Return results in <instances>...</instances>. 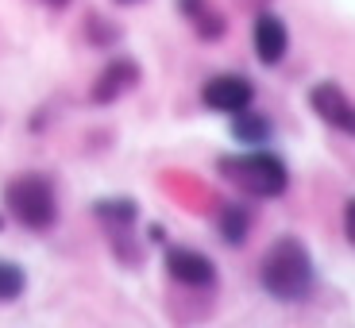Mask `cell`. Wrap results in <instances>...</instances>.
Returning a JSON list of instances; mask_svg holds the SVG:
<instances>
[{"mask_svg":"<svg viewBox=\"0 0 355 328\" xmlns=\"http://www.w3.org/2000/svg\"><path fill=\"white\" fill-rule=\"evenodd\" d=\"M259 286L278 305H305L317 293V263L297 236H278L259 259Z\"/></svg>","mask_w":355,"mask_h":328,"instance_id":"obj_1","label":"cell"},{"mask_svg":"<svg viewBox=\"0 0 355 328\" xmlns=\"http://www.w3.org/2000/svg\"><path fill=\"white\" fill-rule=\"evenodd\" d=\"M216 174L236 186L240 193L255 197V201H278L290 189V166L278 151L266 147H251L243 155H220L216 159Z\"/></svg>","mask_w":355,"mask_h":328,"instance_id":"obj_2","label":"cell"},{"mask_svg":"<svg viewBox=\"0 0 355 328\" xmlns=\"http://www.w3.org/2000/svg\"><path fill=\"white\" fill-rule=\"evenodd\" d=\"M4 213L27 232H51L58 224V189L43 170H19L4 182Z\"/></svg>","mask_w":355,"mask_h":328,"instance_id":"obj_3","label":"cell"},{"mask_svg":"<svg viewBox=\"0 0 355 328\" xmlns=\"http://www.w3.org/2000/svg\"><path fill=\"white\" fill-rule=\"evenodd\" d=\"M93 221L112 236L116 255L124 259V263H135L132 259V251H135L132 232H135V224H139V205H135L132 197H101V201H93Z\"/></svg>","mask_w":355,"mask_h":328,"instance_id":"obj_4","label":"cell"},{"mask_svg":"<svg viewBox=\"0 0 355 328\" xmlns=\"http://www.w3.org/2000/svg\"><path fill=\"white\" fill-rule=\"evenodd\" d=\"M162 270H166L170 282L186 286V290H213L216 278H220L213 259L197 248H186V243H170L162 251Z\"/></svg>","mask_w":355,"mask_h":328,"instance_id":"obj_5","label":"cell"},{"mask_svg":"<svg viewBox=\"0 0 355 328\" xmlns=\"http://www.w3.org/2000/svg\"><path fill=\"white\" fill-rule=\"evenodd\" d=\"M201 105L209 108V112L236 116V112L255 105V81H251L248 74H213V78L201 85Z\"/></svg>","mask_w":355,"mask_h":328,"instance_id":"obj_6","label":"cell"},{"mask_svg":"<svg viewBox=\"0 0 355 328\" xmlns=\"http://www.w3.org/2000/svg\"><path fill=\"white\" fill-rule=\"evenodd\" d=\"M143 70L135 58H128V54H120V58H108L105 66H101V74L93 78V85H89V105L97 108H108L116 105L120 97H128L135 85H139Z\"/></svg>","mask_w":355,"mask_h":328,"instance_id":"obj_7","label":"cell"},{"mask_svg":"<svg viewBox=\"0 0 355 328\" xmlns=\"http://www.w3.org/2000/svg\"><path fill=\"white\" fill-rule=\"evenodd\" d=\"M309 108L332 132H344L355 139V101L344 93V85H336V81H317L309 89Z\"/></svg>","mask_w":355,"mask_h":328,"instance_id":"obj_8","label":"cell"},{"mask_svg":"<svg viewBox=\"0 0 355 328\" xmlns=\"http://www.w3.org/2000/svg\"><path fill=\"white\" fill-rule=\"evenodd\" d=\"M251 46H255V58L263 66H278L290 54V27L278 12L259 8L255 24H251Z\"/></svg>","mask_w":355,"mask_h":328,"instance_id":"obj_9","label":"cell"},{"mask_svg":"<svg viewBox=\"0 0 355 328\" xmlns=\"http://www.w3.org/2000/svg\"><path fill=\"white\" fill-rule=\"evenodd\" d=\"M174 8H178V16L197 31L201 43H220V39L228 35V19H224V12L213 8L209 0H174Z\"/></svg>","mask_w":355,"mask_h":328,"instance_id":"obj_10","label":"cell"},{"mask_svg":"<svg viewBox=\"0 0 355 328\" xmlns=\"http://www.w3.org/2000/svg\"><path fill=\"white\" fill-rule=\"evenodd\" d=\"M213 224H216V236L228 248H240V243H248L251 228H255V209L248 201H228V205H220Z\"/></svg>","mask_w":355,"mask_h":328,"instance_id":"obj_11","label":"cell"},{"mask_svg":"<svg viewBox=\"0 0 355 328\" xmlns=\"http://www.w3.org/2000/svg\"><path fill=\"white\" fill-rule=\"evenodd\" d=\"M228 135L240 143V147H266V139L275 135V120L263 116V112H255V108H243V112L232 116Z\"/></svg>","mask_w":355,"mask_h":328,"instance_id":"obj_12","label":"cell"},{"mask_svg":"<svg viewBox=\"0 0 355 328\" xmlns=\"http://www.w3.org/2000/svg\"><path fill=\"white\" fill-rule=\"evenodd\" d=\"M27 290V275H24V266L12 263V259H0V305H12L19 302Z\"/></svg>","mask_w":355,"mask_h":328,"instance_id":"obj_13","label":"cell"},{"mask_svg":"<svg viewBox=\"0 0 355 328\" xmlns=\"http://www.w3.org/2000/svg\"><path fill=\"white\" fill-rule=\"evenodd\" d=\"M85 35H89V43H93V46H108V43H116V39H120V27L105 24L101 16H89L85 19Z\"/></svg>","mask_w":355,"mask_h":328,"instance_id":"obj_14","label":"cell"},{"mask_svg":"<svg viewBox=\"0 0 355 328\" xmlns=\"http://www.w3.org/2000/svg\"><path fill=\"white\" fill-rule=\"evenodd\" d=\"M344 240L355 248V197L344 205Z\"/></svg>","mask_w":355,"mask_h":328,"instance_id":"obj_15","label":"cell"},{"mask_svg":"<svg viewBox=\"0 0 355 328\" xmlns=\"http://www.w3.org/2000/svg\"><path fill=\"white\" fill-rule=\"evenodd\" d=\"M39 4H46V8H66L70 0H39Z\"/></svg>","mask_w":355,"mask_h":328,"instance_id":"obj_16","label":"cell"},{"mask_svg":"<svg viewBox=\"0 0 355 328\" xmlns=\"http://www.w3.org/2000/svg\"><path fill=\"white\" fill-rule=\"evenodd\" d=\"M116 4H139V0H116Z\"/></svg>","mask_w":355,"mask_h":328,"instance_id":"obj_17","label":"cell"},{"mask_svg":"<svg viewBox=\"0 0 355 328\" xmlns=\"http://www.w3.org/2000/svg\"><path fill=\"white\" fill-rule=\"evenodd\" d=\"M0 232H4V216H0Z\"/></svg>","mask_w":355,"mask_h":328,"instance_id":"obj_18","label":"cell"}]
</instances>
